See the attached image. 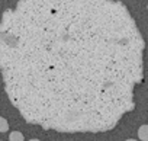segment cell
Wrapping results in <instances>:
<instances>
[{
	"label": "cell",
	"instance_id": "6",
	"mask_svg": "<svg viewBox=\"0 0 148 141\" xmlns=\"http://www.w3.org/2000/svg\"><path fill=\"white\" fill-rule=\"evenodd\" d=\"M29 141H39V140H36V138H32V140H29Z\"/></svg>",
	"mask_w": 148,
	"mask_h": 141
},
{
	"label": "cell",
	"instance_id": "2",
	"mask_svg": "<svg viewBox=\"0 0 148 141\" xmlns=\"http://www.w3.org/2000/svg\"><path fill=\"white\" fill-rule=\"evenodd\" d=\"M138 137L141 141H148V125H142L138 129Z\"/></svg>",
	"mask_w": 148,
	"mask_h": 141
},
{
	"label": "cell",
	"instance_id": "4",
	"mask_svg": "<svg viewBox=\"0 0 148 141\" xmlns=\"http://www.w3.org/2000/svg\"><path fill=\"white\" fill-rule=\"evenodd\" d=\"M9 131V122L6 121V118L0 116V132H8Z\"/></svg>",
	"mask_w": 148,
	"mask_h": 141
},
{
	"label": "cell",
	"instance_id": "5",
	"mask_svg": "<svg viewBox=\"0 0 148 141\" xmlns=\"http://www.w3.org/2000/svg\"><path fill=\"white\" fill-rule=\"evenodd\" d=\"M126 141H136V140H134V138H129V140H126Z\"/></svg>",
	"mask_w": 148,
	"mask_h": 141
},
{
	"label": "cell",
	"instance_id": "1",
	"mask_svg": "<svg viewBox=\"0 0 148 141\" xmlns=\"http://www.w3.org/2000/svg\"><path fill=\"white\" fill-rule=\"evenodd\" d=\"M144 38L116 0H19L0 23V70L25 121L105 132L134 111Z\"/></svg>",
	"mask_w": 148,
	"mask_h": 141
},
{
	"label": "cell",
	"instance_id": "3",
	"mask_svg": "<svg viewBox=\"0 0 148 141\" xmlns=\"http://www.w3.org/2000/svg\"><path fill=\"white\" fill-rule=\"evenodd\" d=\"M9 141H25V138H23V134H22V132L13 131V132H10V135H9Z\"/></svg>",
	"mask_w": 148,
	"mask_h": 141
}]
</instances>
